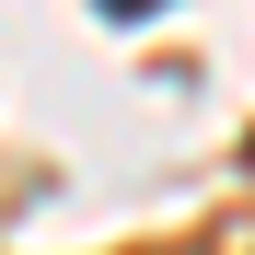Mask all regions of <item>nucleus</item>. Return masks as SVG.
I'll use <instances>...</instances> for the list:
<instances>
[{"label": "nucleus", "mask_w": 255, "mask_h": 255, "mask_svg": "<svg viewBox=\"0 0 255 255\" xmlns=\"http://www.w3.org/2000/svg\"><path fill=\"white\" fill-rule=\"evenodd\" d=\"M105 12H116V23H139V12H162V0H105Z\"/></svg>", "instance_id": "1"}]
</instances>
